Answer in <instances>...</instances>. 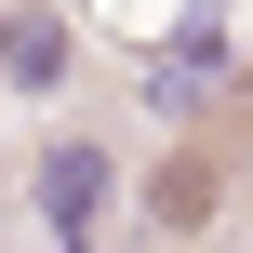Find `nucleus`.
I'll use <instances>...</instances> for the list:
<instances>
[{
    "label": "nucleus",
    "mask_w": 253,
    "mask_h": 253,
    "mask_svg": "<svg viewBox=\"0 0 253 253\" xmlns=\"http://www.w3.org/2000/svg\"><path fill=\"white\" fill-rule=\"evenodd\" d=\"M0 40H13V13H0Z\"/></svg>",
    "instance_id": "4"
},
{
    "label": "nucleus",
    "mask_w": 253,
    "mask_h": 253,
    "mask_svg": "<svg viewBox=\"0 0 253 253\" xmlns=\"http://www.w3.org/2000/svg\"><path fill=\"white\" fill-rule=\"evenodd\" d=\"M0 80L53 93V80H67V27H53V13H13V40H0Z\"/></svg>",
    "instance_id": "3"
},
{
    "label": "nucleus",
    "mask_w": 253,
    "mask_h": 253,
    "mask_svg": "<svg viewBox=\"0 0 253 253\" xmlns=\"http://www.w3.org/2000/svg\"><path fill=\"white\" fill-rule=\"evenodd\" d=\"M107 187H120V160H107L93 133H53V147H40V227H53V240H93Z\"/></svg>",
    "instance_id": "1"
},
{
    "label": "nucleus",
    "mask_w": 253,
    "mask_h": 253,
    "mask_svg": "<svg viewBox=\"0 0 253 253\" xmlns=\"http://www.w3.org/2000/svg\"><path fill=\"white\" fill-rule=\"evenodd\" d=\"M213 80H227V27H213V13H187V27H173V53L147 67V107H200Z\"/></svg>",
    "instance_id": "2"
}]
</instances>
